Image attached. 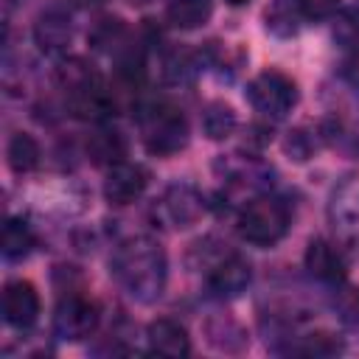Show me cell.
<instances>
[{"label": "cell", "mask_w": 359, "mask_h": 359, "mask_svg": "<svg viewBox=\"0 0 359 359\" xmlns=\"http://www.w3.org/2000/svg\"><path fill=\"white\" fill-rule=\"evenodd\" d=\"M109 275L135 303H154L165 292L168 258L151 236H129L112 250Z\"/></svg>", "instance_id": "6da1fadb"}, {"label": "cell", "mask_w": 359, "mask_h": 359, "mask_svg": "<svg viewBox=\"0 0 359 359\" xmlns=\"http://www.w3.org/2000/svg\"><path fill=\"white\" fill-rule=\"evenodd\" d=\"M56 81L65 90L67 107L76 118L84 121H104L112 109L115 101L104 84V79L81 59H67L56 67Z\"/></svg>", "instance_id": "7a4b0ae2"}, {"label": "cell", "mask_w": 359, "mask_h": 359, "mask_svg": "<svg viewBox=\"0 0 359 359\" xmlns=\"http://www.w3.org/2000/svg\"><path fill=\"white\" fill-rule=\"evenodd\" d=\"M292 224V210L286 199L275 194H255L250 196L236 219L238 236L252 247H275Z\"/></svg>", "instance_id": "3957f363"}, {"label": "cell", "mask_w": 359, "mask_h": 359, "mask_svg": "<svg viewBox=\"0 0 359 359\" xmlns=\"http://www.w3.org/2000/svg\"><path fill=\"white\" fill-rule=\"evenodd\" d=\"M140 137L151 154L171 157L188 146V121L174 104L157 101L140 112Z\"/></svg>", "instance_id": "277c9868"}, {"label": "cell", "mask_w": 359, "mask_h": 359, "mask_svg": "<svg viewBox=\"0 0 359 359\" xmlns=\"http://www.w3.org/2000/svg\"><path fill=\"white\" fill-rule=\"evenodd\" d=\"M247 101L269 121L286 118L297 107V84L280 70H264L247 84Z\"/></svg>", "instance_id": "5b68a950"}, {"label": "cell", "mask_w": 359, "mask_h": 359, "mask_svg": "<svg viewBox=\"0 0 359 359\" xmlns=\"http://www.w3.org/2000/svg\"><path fill=\"white\" fill-rule=\"evenodd\" d=\"M205 208L208 205L199 188L188 182H177L168 185L163 196L154 202V219L168 230H185L205 216Z\"/></svg>", "instance_id": "8992f818"}, {"label": "cell", "mask_w": 359, "mask_h": 359, "mask_svg": "<svg viewBox=\"0 0 359 359\" xmlns=\"http://www.w3.org/2000/svg\"><path fill=\"white\" fill-rule=\"evenodd\" d=\"M98 323H101L98 306L90 297L70 292L59 300L53 311V337L62 342H81L95 334Z\"/></svg>", "instance_id": "52a82bcc"}, {"label": "cell", "mask_w": 359, "mask_h": 359, "mask_svg": "<svg viewBox=\"0 0 359 359\" xmlns=\"http://www.w3.org/2000/svg\"><path fill=\"white\" fill-rule=\"evenodd\" d=\"M151 182V174L146 165L140 163H132V160H118L115 165L107 168V177H104V199L115 208H123V205H132L137 202L146 188Z\"/></svg>", "instance_id": "ba28073f"}, {"label": "cell", "mask_w": 359, "mask_h": 359, "mask_svg": "<svg viewBox=\"0 0 359 359\" xmlns=\"http://www.w3.org/2000/svg\"><path fill=\"white\" fill-rule=\"evenodd\" d=\"M328 222L337 236L359 238V171L342 177L328 199Z\"/></svg>", "instance_id": "9c48e42d"}, {"label": "cell", "mask_w": 359, "mask_h": 359, "mask_svg": "<svg viewBox=\"0 0 359 359\" xmlns=\"http://www.w3.org/2000/svg\"><path fill=\"white\" fill-rule=\"evenodd\" d=\"M3 317L11 328L25 331L39 320V292L31 280H8L3 289Z\"/></svg>", "instance_id": "30bf717a"}, {"label": "cell", "mask_w": 359, "mask_h": 359, "mask_svg": "<svg viewBox=\"0 0 359 359\" xmlns=\"http://www.w3.org/2000/svg\"><path fill=\"white\" fill-rule=\"evenodd\" d=\"M250 278H252L250 261L238 252H227L210 266L205 283L213 297H236L250 286Z\"/></svg>", "instance_id": "8fae6325"}, {"label": "cell", "mask_w": 359, "mask_h": 359, "mask_svg": "<svg viewBox=\"0 0 359 359\" xmlns=\"http://www.w3.org/2000/svg\"><path fill=\"white\" fill-rule=\"evenodd\" d=\"M303 261H306L309 275L328 286H339L348 275V261H345L342 250L328 238H311Z\"/></svg>", "instance_id": "7c38bea8"}, {"label": "cell", "mask_w": 359, "mask_h": 359, "mask_svg": "<svg viewBox=\"0 0 359 359\" xmlns=\"http://www.w3.org/2000/svg\"><path fill=\"white\" fill-rule=\"evenodd\" d=\"M73 39V14L65 6H48L34 22V42L45 53H62Z\"/></svg>", "instance_id": "4fadbf2b"}, {"label": "cell", "mask_w": 359, "mask_h": 359, "mask_svg": "<svg viewBox=\"0 0 359 359\" xmlns=\"http://www.w3.org/2000/svg\"><path fill=\"white\" fill-rule=\"evenodd\" d=\"M146 342L149 351L157 356H168V359H180L191 353V337L185 331V325L174 317H157L149 323L146 328Z\"/></svg>", "instance_id": "5bb4252c"}, {"label": "cell", "mask_w": 359, "mask_h": 359, "mask_svg": "<svg viewBox=\"0 0 359 359\" xmlns=\"http://www.w3.org/2000/svg\"><path fill=\"white\" fill-rule=\"evenodd\" d=\"M213 17V0H168L165 20L180 31L202 28Z\"/></svg>", "instance_id": "9a60e30c"}, {"label": "cell", "mask_w": 359, "mask_h": 359, "mask_svg": "<svg viewBox=\"0 0 359 359\" xmlns=\"http://www.w3.org/2000/svg\"><path fill=\"white\" fill-rule=\"evenodd\" d=\"M87 154L93 157L95 165H115L118 160L126 157V140L118 129H95L87 140Z\"/></svg>", "instance_id": "2e32d148"}, {"label": "cell", "mask_w": 359, "mask_h": 359, "mask_svg": "<svg viewBox=\"0 0 359 359\" xmlns=\"http://www.w3.org/2000/svg\"><path fill=\"white\" fill-rule=\"evenodd\" d=\"M39 157H42L39 143H36L28 132H14V135H11V140H8V146H6V163H8V168H11L14 174H28V171H34V168L39 165Z\"/></svg>", "instance_id": "e0dca14e"}, {"label": "cell", "mask_w": 359, "mask_h": 359, "mask_svg": "<svg viewBox=\"0 0 359 359\" xmlns=\"http://www.w3.org/2000/svg\"><path fill=\"white\" fill-rule=\"evenodd\" d=\"M34 244H36V236H34L31 224L22 222L20 216H8L6 227H3V258L20 261L34 250Z\"/></svg>", "instance_id": "ac0fdd59"}, {"label": "cell", "mask_w": 359, "mask_h": 359, "mask_svg": "<svg viewBox=\"0 0 359 359\" xmlns=\"http://www.w3.org/2000/svg\"><path fill=\"white\" fill-rule=\"evenodd\" d=\"M202 129L210 140H224L227 135H233L236 129V112L222 104V101H213L208 104V109L202 112Z\"/></svg>", "instance_id": "d6986e66"}, {"label": "cell", "mask_w": 359, "mask_h": 359, "mask_svg": "<svg viewBox=\"0 0 359 359\" xmlns=\"http://www.w3.org/2000/svg\"><path fill=\"white\" fill-rule=\"evenodd\" d=\"M294 14H297L294 3H292V8H289L286 0H275L272 8H266V28L275 31V34H294V22H292ZM297 17H300V14H297Z\"/></svg>", "instance_id": "ffe728a7"}, {"label": "cell", "mask_w": 359, "mask_h": 359, "mask_svg": "<svg viewBox=\"0 0 359 359\" xmlns=\"http://www.w3.org/2000/svg\"><path fill=\"white\" fill-rule=\"evenodd\" d=\"M294 8L303 20L320 22V20H328L331 14H337L339 0H294Z\"/></svg>", "instance_id": "44dd1931"}, {"label": "cell", "mask_w": 359, "mask_h": 359, "mask_svg": "<svg viewBox=\"0 0 359 359\" xmlns=\"http://www.w3.org/2000/svg\"><path fill=\"white\" fill-rule=\"evenodd\" d=\"M342 79H345L353 90H359V48H353V50L348 53V59H345V65H342Z\"/></svg>", "instance_id": "7402d4cb"}, {"label": "cell", "mask_w": 359, "mask_h": 359, "mask_svg": "<svg viewBox=\"0 0 359 359\" xmlns=\"http://www.w3.org/2000/svg\"><path fill=\"white\" fill-rule=\"evenodd\" d=\"M224 3H227V6H233V8H238V6H247L250 0H224Z\"/></svg>", "instance_id": "603a6c76"}]
</instances>
